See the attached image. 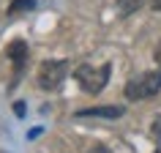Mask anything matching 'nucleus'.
I'll list each match as a JSON object with an SVG mask.
<instances>
[{
  "label": "nucleus",
  "mask_w": 161,
  "mask_h": 153,
  "mask_svg": "<svg viewBox=\"0 0 161 153\" xmlns=\"http://www.w3.org/2000/svg\"><path fill=\"white\" fill-rule=\"evenodd\" d=\"M109 74H112V63L107 60V63H101V66H90V63H82V66L74 68V79L76 85L82 88L85 93L90 96H98L107 88V82H109Z\"/></svg>",
  "instance_id": "f257e3e1"
},
{
  "label": "nucleus",
  "mask_w": 161,
  "mask_h": 153,
  "mask_svg": "<svg viewBox=\"0 0 161 153\" xmlns=\"http://www.w3.org/2000/svg\"><path fill=\"white\" fill-rule=\"evenodd\" d=\"M161 90V68L158 71H142V74L131 76L123 88V96L128 101H145V99H153L158 96Z\"/></svg>",
  "instance_id": "f03ea898"
},
{
  "label": "nucleus",
  "mask_w": 161,
  "mask_h": 153,
  "mask_svg": "<svg viewBox=\"0 0 161 153\" xmlns=\"http://www.w3.org/2000/svg\"><path fill=\"white\" fill-rule=\"evenodd\" d=\"M68 68L71 63L68 60H44L41 66H38V74H36V82L41 90H60V85L66 82L68 76Z\"/></svg>",
  "instance_id": "7ed1b4c3"
},
{
  "label": "nucleus",
  "mask_w": 161,
  "mask_h": 153,
  "mask_svg": "<svg viewBox=\"0 0 161 153\" xmlns=\"http://www.w3.org/2000/svg\"><path fill=\"white\" fill-rule=\"evenodd\" d=\"M27 55H30V49H27V41H22V38H17V41H11L8 47H6V58L11 60V66H14V79H11V90L19 85V79H22V71H25L27 66Z\"/></svg>",
  "instance_id": "20e7f679"
},
{
  "label": "nucleus",
  "mask_w": 161,
  "mask_h": 153,
  "mask_svg": "<svg viewBox=\"0 0 161 153\" xmlns=\"http://www.w3.org/2000/svg\"><path fill=\"white\" fill-rule=\"evenodd\" d=\"M126 115V107H87V110H79L76 118H107V120H115V118H123Z\"/></svg>",
  "instance_id": "39448f33"
},
{
  "label": "nucleus",
  "mask_w": 161,
  "mask_h": 153,
  "mask_svg": "<svg viewBox=\"0 0 161 153\" xmlns=\"http://www.w3.org/2000/svg\"><path fill=\"white\" fill-rule=\"evenodd\" d=\"M142 6H145V0H118L120 17H131V14H136Z\"/></svg>",
  "instance_id": "423d86ee"
},
{
  "label": "nucleus",
  "mask_w": 161,
  "mask_h": 153,
  "mask_svg": "<svg viewBox=\"0 0 161 153\" xmlns=\"http://www.w3.org/2000/svg\"><path fill=\"white\" fill-rule=\"evenodd\" d=\"M33 8H36V0H11L8 14H11V17H19V14H25V11H33Z\"/></svg>",
  "instance_id": "0eeeda50"
},
{
  "label": "nucleus",
  "mask_w": 161,
  "mask_h": 153,
  "mask_svg": "<svg viewBox=\"0 0 161 153\" xmlns=\"http://www.w3.org/2000/svg\"><path fill=\"white\" fill-rule=\"evenodd\" d=\"M85 153H115L112 148H107V145H93V148H87Z\"/></svg>",
  "instance_id": "6e6552de"
},
{
  "label": "nucleus",
  "mask_w": 161,
  "mask_h": 153,
  "mask_svg": "<svg viewBox=\"0 0 161 153\" xmlns=\"http://www.w3.org/2000/svg\"><path fill=\"white\" fill-rule=\"evenodd\" d=\"M153 137L161 139V118H156V123H153Z\"/></svg>",
  "instance_id": "1a4fd4ad"
},
{
  "label": "nucleus",
  "mask_w": 161,
  "mask_h": 153,
  "mask_svg": "<svg viewBox=\"0 0 161 153\" xmlns=\"http://www.w3.org/2000/svg\"><path fill=\"white\" fill-rule=\"evenodd\" d=\"M153 58H156V63H158V68H161V41L156 44V49H153Z\"/></svg>",
  "instance_id": "9d476101"
},
{
  "label": "nucleus",
  "mask_w": 161,
  "mask_h": 153,
  "mask_svg": "<svg viewBox=\"0 0 161 153\" xmlns=\"http://www.w3.org/2000/svg\"><path fill=\"white\" fill-rule=\"evenodd\" d=\"M14 112H17L19 118H22V115H25V104H14Z\"/></svg>",
  "instance_id": "9b49d317"
},
{
  "label": "nucleus",
  "mask_w": 161,
  "mask_h": 153,
  "mask_svg": "<svg viewBox=\"0 0 161 153\" xmlns=\"http://www.w3.org/2000/svg\"><path fill=\"white\" fill-rule=\"evenodd\" d=\"M150 6H153L156 11H161V0H150Z\"/></svg>",
  "instance_id": "f8f14e48"
},
{
  "label": "nucleus",
  "mask_w": 161,
  "mask_h": 153,
  "mask_svg": "<svg viewBox=\"0 0 161 153\" xmlns=\"http://www.w3.org/2000/svg\"><path fill=\"white\" fill-rule=\"evenodd\" d=\"M156 153H161V150H156Z\"/></svg>",
  "instance_id": "ddd939ff"
}]
</instances>
